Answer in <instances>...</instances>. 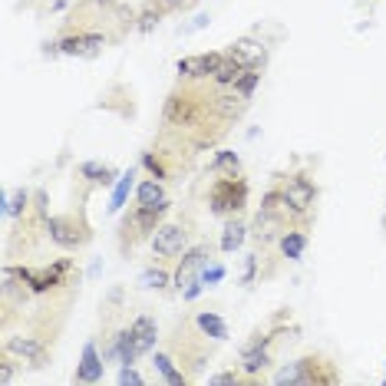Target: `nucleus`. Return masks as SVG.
Here are the masks:
<instances>
[{
	"instance_id": "2",
	"label": "nucleus",
	"mask_w": 386,
	"mask_h": 386,
	"mask_svg": "<svg viewBox=\"0 0 386 386\" xmlns=\"http://www.w3.org/2000/svg\"><path fill=\"white\" fill-rule=\"evenodd\" d=\"M280 195H284V202L290 205V212H294V215H304L310 205H314V198H317L314 185H310L307 178H300V175H290V178H284V185H280Z\"/></svg>"
},
{
	"instance_id": "14",
	"label": "nucleus",
	"mask_w": 386,
	"mask_h": 386,
	"mask_svg": "<svg viewBox=\"0 0 386 386\" xmlns=\"http://www.w3.org/2000/svg\"><path fill=\"white\" fill-rule=\"evenodd\" d=\"M195 324H198V330H202L205 337H212V340H225V337H228V324H225L218 314H198Z\"/></svg>"
},
{
	"instance_id": "23",
	"label": "nucleus",
	"mask_w": 386,
	"mask_h": 386,
	"mask_svg": "<svg viewBox=\"0 0 386 386\" xmlns=\"http://www.w3.org/2000/svg\"><path fill=\"white\" fill-rule=\"evenodd\" d=\"M222 278H225V268H222V264H205V271H202V280H205V284H218Z\"/></svg>"
},
{
	"instance_id": "16",
	"label": "nucleus",
	"mask_w": 386,
	"mask_h": 386,
	"mask_svg": "<svg viewBox=\"0 0 386 386\" xmlns=\"http://www.w3.org/2000/svg\"><path fill=\"white\" fill-rule=\"evenodd\" d=\"M132 182H135V172L129 169V172L116 182V188H113V198H109V212H123V205H126L129 192H132Z\"/></svg>"
},
{
	"instance_id": "29",
	"label": "nucleus",
	"mask_w": 386,
	"mask_h": 386,
	"mask_svg": "<svg viewBox=\"0 0 386 386\" xmlns=\"http://www.w3.org/2000/svg\"><path fill=\"white\" fill-rule=\"evenodd\" d=\"M383 225H386V222H383Z\"/></svg>"
},
{
	"instance_id": "18",
	"label": "nucleus",
	"mask_w": 386,
	"mask_h": 386,
	"mask_svg": "<svg viewBox=\"0 0 386 386\" xmlns=\"http://www.w3.org/2000/svg\"><path fill=\"white\" fill-rule=\"evenodd\" d=\"M79 175L89 178V182H96V185H106V182H113V165H106V162H83V165H79Z\"/></svg>"
},
{
	"instance_id": "24",
	"label": "nucleus",
	"mask_w": 386,
	"mask_h": 386,
	"mask_svg": "<svg viewBox=\"0 0 386 386\" xmlns=\"http://www.w3.org/2000/svg\"><path fill=\"white\" fill-rule=\"evenodd\" d=\"M119 383L126 386V383H142V377L132 370V363H123V370H119Z\"/></svg>"
},
{
	"instance_id": "19",
	"label": "nucleus",
	"mask_w": 386,
	"mask_h": 386,
	"mask_svg": "<svg viewBox=\"0 0 386 386\" xmlns=\"http://www.w3.org/2000/svg\"><path fill=\"white\" fill-rule=\"evenodd\" d=\"M155 370L162 373L165 383H172V386H182L185 383V373H182V370H175L172 357H165V353H155Z\"/></svg>"
},
{
	"instance_id": "22",
	"label": "nucleus",
	"mask_w": 386,
	"mask_h": 386,
	"mask_svg": "<svg viewBox=\"0 0 386 386\" xmlns=\"http://www.w3.org/2000/svg\"><path fill=\"white\" fill-rule=\"evenodd\" d=\"M27 198H30V195L23 192V188H17V192L7 198V205H4V215H7V218H17V215L27 208Z\"/></svg>"
},
{
	"instance_id": "26",
	"label": "nucleus",
	"mask_w": 386,
	"mask_h": 386,
	"mask_svg": "<svg viewBox=\"0 0 386 386\" xmlns=\"http://www.w3.org/2000/svg\"><path fill=\"white\" fill-rule=\"evenodd\" d=\"M208 383H212V386H225V383H238V377H234V373H218V377H212V380H208Z\"/></svg>"
},
{
	"instance_id": "5",
	"label": "nucleus",
	"mask_w": 386,
	"mask_h": 386,
	"mask_svg": "<svg viewBox=\"0 0 386 386\" xmlns=\"http://www.w3.org/2000/svg\"><path fill=\"white\" fill-rule=\"evenodd\" d=\"M205 264H208V248H192V251L182 258V264H178V271H175V288L185 290L192 280L202 278Z\"/></svg>"
},
{
	"instance_id": "10",
	"label": "nucleus",
	"mask_w": 386,
	"mask_h": 386,
	"mask_svg": "<svg viewBox=\"0 0 386 386\" xmlns=\"http://www.w3.org/2000/svg\"><path fill=\"white\" fill-rule=\"evenodd\" d=\"M47 232H50V238L57 244H63V248H79V244L86 242V234H79L76 225L69 222V218H50Z\"/></svg>"
},
{
	"instance_id": "27",
	"label": "nucleus",
	"mask_w": 386,
	"mask_h": 386,
	"mask_svg": "<svg viewBox=\"0 0 386 386\" xmlns=\"http://www.w3.org/2000/svg\"><path fill=\"white\" fill-rule=\"evenodd\" d=\"M185 0H159V7L162 10H172V7H182Z\"/></svg>"
},
{
	"instance_id": "1",
	"label": "nucleus",
	"mask_w": 386,
	"mask_h": 386,
	"mask_svg": "<svg viewBox=\"0 0 386 386\" xmlns=\"http://www.w3.org/2000/svg\"><path fill=\"white\" fill-rule=\"evenodd\" d=\"M244 202V185L238 178H222V182L212 188V212L215 215H228V212H238Z\"/></svg>"
},
{
	"instance_id": "4",
	"label": "nucleus",
	"mask_w": 386,
	"mask_h": 386,
	"mask_svg": "<svg viewBox=\"0 0 386 386\" xmlns=\"http://www.w3.org/2000/svg\"><path fill=\"white\" fill-rule=\"evenodd\" d=\"M103 47H106V37H99V33H69L67 40H59V50L67 57H83V59L99 57Z\"/></svg>"
},
{
	"instance_id": "25",
	"label": "nucleus",
	"mask_w": 386,
	"mask_h": 386,
	"mask_svg": "<svg viewBox=\"0 0 386 386\" xmlns=\"http://www.w3.org/2000/svg\"><path fill=\"white\" fill-rule=\"evenodd\" d=\"M208 23H212V17H208V13H198V17H195L192 23H188V27H182V33H192V30H202V27H208Z\"/></svg>"
},
{
	"instance_id": "6",
	"label": "nucleus",
	"mask_w": 386,
	"mask_h": 386,
	"mask_svg": "<svg viewBox=\"0 0 386 386\" xmlns=\"http://www.w3.org/2000/svg\"><path fill=\"white\" fill-rule=\"evenodd\" d=\"M225 57H232L238 67L244 69H261V63H264V43H254V40H238V43H232V50L225 53Z\"/></svg>"
},
{
	"instance_id": "28",
	"label": "nucleus",
	"mask_w": 386,
	"mask_h": 386,
	"mask_svg": "<svg viewBox=\"0 0 386 386\" xmlns=\"http://www.w3.org/2000/svg\"><path fill=\"white\" fill-rule=\"evenodd\" d=\"M93 4H109V0H93Z\"/></svg>"
},
{
	"instance_id": "13",
	"label": "nucleus",
	"mask_w": 386,
	"mask_h": 386,
	"mask_svg": "<svg viewBox=\"0 0 386 386\" xmlns=\"http://www.w3.org/2000/svg\"><path fill=\"white\" fill-rule=\"evenodd\" d=\"M242 367H244V373H251V377L268 367V350L261 347V340H254V344H248V347H244Z\"/></svg>"
},
{
	"instance_id": "11",
	"label": "nucleus",
	"mask_w": 386,
	"mask_h": 386,
	"mask_svg": "<svg viewBox=\"0 0 386 386\" xmlns=\"http://www.w3.org/2000/svg\"><path fill=\"white\" fill-rule=\"evenodd\" d=\"M76 380L79 383H99V380H103V360H99L93 340L83 347V363H79V370H76Z\"/></svg>"
},
{
	"instance_id": "7",
	"label": "nucleus",
	"mask_w": 386,
	"mask_h": 386,
	"mask_svg": "<svg viewBox=\"0 0 386 386\" xmlns=\"http://www.w3.org/2000/svg\"><path fill=\"white\" fill-rule=\"evenodd\" d=\"M129 334H132V347H135V353L142 357V353H149V350L155 347L159 327H155V320L149 317V314H142V317H135V320H132V327H129Z\"/></svg>"
},
{
	"instance_id": "8",
	"label": "nucleus",
	"mask_w": 386,
	"mask_h": 386,
	"mask_svg": "<svg viewBox=\"0 0 386 386\" xmlns=\"http://www.w3.org/2000/svg\"><path fill=\"white\" fill-rule=\"evenodd\" d=\"M222 53H198V57H188L178 63V73L188 79H198V76H208V73H215V69L222 67Z\"/></svg>"
},
{
	"instance_id": "12",
	"label": "nucleus",
	"mask_w": 386,
	"mask_h": 386,
	"mask_svg": "<svg viewBox=\"0 0 386 386\" xmlns=\"http://www.w3.org/2000/svg\"><path fill=\"white\" fill-rule=\"evenodd\" d=\"M135 198H139V208H162L165 202V192H162V185L155 182V178H149V182L139 185V192H135Z\"/></svg>"
},
{
	"instance_id": "17",
	"label": "nucleus",
	"mask_w": 386,
	"mask_h": 386,
	"mask_svg": "<svg viewBox=\"0 0 386 386\" xmlns=\"http://www.w3.org/2000/svg\"><path fill=\"white\" fill-rule=\"evenodd\" d=\"M304 248H307V234L304 232H288L284 238H280V251H284V258H290V261H300Z\"/></svg>"
},
{
	"instance_id": "3",
	"label": "nucleus",
	"mask_w": 386,
	"mask_h": 386,
	"mask_svg": "<svg viewBox=\"0 0 386 386\" xmlns=\"http://www.w3.org/2000/svg\"><path fill=\"white\" fill-rule=\"evenodd\" d=\"M185 244H188V238H185V228H178V225H162V228H155V234H152V251L159 254V258L182 254Z\"/></svg>"
},
{
	"instance_id": "20",
	"label": "nucleus",
	"mask_w": 386,
	"mask_h": 386,
	"mask_svg": "<svg viewBox=\"0 0 386 386\" xmlns=\"http://www.w3.org/2000/svg\"><path fill=\"white\" fill-rule=\"evenodd\" d=\"M165 284H169V271H162V268H149V271H142L139 274V288H145V290H162Z\"/></svg>"
},
{
	"instance_id": "9",
	"label": "nucleus",
	"mask_w": 386,
	"mask_h": 386,
	"mask_svg": "<svg viewBox=\"0 0 386 386\" xmlns=\"http://www.w3.org/2000/svg\"><path fill=\"white\" fill-rule=\"evenodd\" d=\"M7 353H17L20 360H27L30 367H43V360H47L43 344L33 340V337H10L7 340Z\"/></svg>"
},
{
	"instance_id": "21",
	"label": "nucleus",
	"mask_w": 386,
	"mask_h": 386,
	"mask_svg": "<svg viewBox=\"0 0 386 386\" xmlns=\"http://www.w3.org/2000/svg\"><path fill=\"white\" fill-rule=\"evenodd\" d=\"M212 169H215V172H225V175H232V178H238L242 162H238V155H234V152H218V159H215Z\"/></svg>"
},
{
	"instance_id": "15",
	"label": "nucleus",
	"mask_w": 386,
	"mask_h": 386,
	"mask_svg": "<svg viewBox=\"0 0 386 386\" xmlns=\"http://www.w3.org/2000/svg\"><path fill=\"white\" fill-rule=\"evenodd\" d=\"M244 222L242 218H234V222H228L225 225V234H222V251H238L244 244Z\"/></svg>"
}]
</instances>
